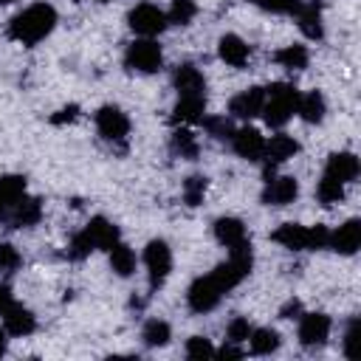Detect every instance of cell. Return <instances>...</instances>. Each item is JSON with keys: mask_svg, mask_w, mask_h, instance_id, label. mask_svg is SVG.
<instances>
[{"mask_svg": "<svg viewBox=\"0 0 361 361\" xmlns=\"http://www.w3.org/2000/svg\"><path fill=\"white\" fill-rule=\"evenodd\" d=\"M251 3H257L271 14H296L302 6V0H251Z\"/></svg>", "mask_w": 361, "mask_h": 361, "instance_id": "39", "label": "cell"}, {"mask_svg": "<svg viewBox=\"0 0 361 361\" xmlns=\"http://www.w3.org/2000/svg\"><path fill=\"white\" fill-rule=\"evenodd\" d=\"M14 228H31V226H37L39 223V217H42V200L39 197H28V195H23L6 214H3Z\"/></svg>", "mask_w": 361, "mask_h": 361, "instance_id": "12", "label": "cell"}, {"mask_svg": "<svg viewBox=\"0 0 361 361\" xmlns=\"http://www.w3.org/2000/svg\"><path fill=\"white\" fill-rule=\"evenodd\" d=\"M296 20H299V28H302V34H305L307 39H322V37H324L319 3H302L299 11H296Z\"/></svg>", "mask_w": 361, "mask_h": 361, "instance_id": "24", "label": "cell"}, {"mask_svg": "<svg viewBox=\"0 0 361 361\" xmlns=\"http://www.w3.org/2000/svg\"><path fill=\"white\" fill-rule=\"evenodd\" d=\"M223 293H226V290L217 285V279H214L212 274H206V276H197V279L189 285L186 302H189V307H192L195 313H209V310H214V307L220 305Z\"/></svg>", "mask_w": 361, "mask_h": 361, "instance_id": "5", "label": "cell"}, {"mask_svg": "<svg viewBox=\"0 0 361 361\" xmlns=\"http://www.w3.org/2000/svg\"><path fill=\"white\" fill-rule=\"evenodd\" d=\"M99 3H107V0H99Z\"/></svg>", "mask_w": 361, "mask_h": 361, "instance_id": "49", "label": "cell"}, {"mask_svg": "<svg viewBox=\"0 0 361 361\" xmlns=\"http://www.w3.org/2000/svg\"><path fill=\"white\" fill-rule=\"evenodd\" d=\"M0 316H3V330H6L8 336H17V338L31 336L34 327H37L34 313H31L28 307H23V305H14V302H11Z\"/></svg>", "mask_w": 361, "mask_h": 361, "instance_id": "13", "label": "cell"}, {"mask_svg": "<svg viewBox=\"0 0 361 361\" xmlns=\"http://www.w3.org/2000/svg\"><path fill=\"white\" fill-rule=\"evenodd\" d=\"M124 65L130 71H135V73H155L164 65V51L152 37H141V39L127 45Z\"/></svg>", "mask_w": 361, "mask_h": 361, "instance_id": "3", "label": "cell"}, {"mask_svg": "<svg viewBox=\"0 0 361 361\" xmlns=\"http://www.w3.org/2000/svg\"><path fill=\"white\" fill-rule=\"evenodd\" d=\"M203 127L217 141H231V135H234V127H231V121L226 116H206L203 118Z\"/></svg>", "mask_w": 361, "mask_h": 361, "instance_id": "33", "label": "cell"}, {"mask_svg": "<svg viewBox=\"0 0 361 361\" xmlns=\"http://www.w3.org/2000/svg\"><path fill=\"white\" fill-rule=\"evenodd\" d=\"M355 341H358V319H350L347 330H344V355L355 358Z\"/></svg>", "mask_w": 361, "mask_h": 361, "instance_id": "41", "label": "cell"}, {"mask_svg": "<svg viewBox=\"0 0 361 361\" xmlns=\"http://www.w3.org/2000/svg\"><path fill=\"white\" fill-rule=\"evenodd\" d=\"M3 214H6V209H3V203H0V217H3Z\"/></svg>", "mask_w": 361, "mask_h": 361, "instance_id": "47", "label": "cell"}, {"mask_svg": "<svg viewBox=\"0 0 361 361\" xmlns=\"http://www.w3.org/2000/svg\"><path fill=\"white\" fill-rule=\"evenodd\" d=\"M248 344H251L254 355H271L274 350H279V333L271 327H257V330H251Z\"/></svg>", "mask_w": 361, "mask_h": 361, "instance_id": "27", "label": "cell"}, {"mask_svg": "<svg viewBox=\"0 0 361 361\" xmlns=\"http://www.w3.org/2000/svg\"><path fill=\"white\" fill-rule=\"evenodd\" d=\"M299 316H302V305H299V299L285 302L282 310H279V319H299Z\"/></svg>", "mask_w": 361, "mask_h": 361, "instance_id": "43", "label": "cell"}, {"mask_svg": "<svg viewBox=\"0 0 361 361\" xmlns=\"http://www.w3.org/2000/svg\"><path fill=\"white\" fill-rule=\"evenodd\" d=\"M0 3H3V6H6V3H14V0H0Z\"/></svg>", "mask_w": 361, "mask_h": 361, "instance_id": "48", "label": "cell"}, {"mask_svg": "<svg viewBox=\"0 0 361 361\" xmlns=\"http://www.w3.org/2000/svg\"><path fill=\"white\" fill-rule=\"evenodd\" d=\"M85 231H87V237H90L93 248H102V251H110V248L121 240L118 226H116V223H110L107 217H93V220L85 226Z\"/></svg>", "mask_w": 361, "mask_h": 361, "instance_id": "18", "label": "cell"}, {"mask_svg": "<svg viewBox=\"0 0 361 361\" xmlns=\"http://www.w3.org/2000/svg\"><path fill=\"white\" fill-rule=\"evenodd\" d=\"M358 245H361V223H358L355 217H350L347 223H341V226H338L336 231H330V237H327V248H333L336 254H344V257L355 254Z\"/></svg>", "mask_w": 361, "mask_h": 361, "instance_id": "11", "label": "cell"}, {"mask_svg": "<svg viewBox=\"0 0 361 361\" xmlns=\"http://www.w3.org/2000/svg\"><path fill=\"white\" fill-rule=\"evenodd\" d=\"M110 268H113V274H118V276H130L133 271H135V251L127 245V243H116L113 248H110Z\"/></svg>", "mask_w": 361, "mask_h": 361, "instance_id": "26", "label": "cell"}, {"mask_svg": "<svg viewBox=\"0 0 361 361\" xmlns=\"http://www.w3.org/2000/svg\"><path fill=\"white\" fill-rule=\"evenodd\" d=\"M144 265H147V279H149V290H158L169 271H172V251L164 240H149L144 248Z\"/></svg>", "mask_w": 361, "mask_h": 361, "instance_id": "4", "label": "cell"}, {"mask_svg": "<svg viewBox=\"0 0 361 361\" xmlns=\"http://www.w3.org/2000/svg\"><path fill=\"white\" fill-rule=\"evenodd\" d=\"M96 130L104 141L110 144H121L127 135H130V118L124 110L113 107V104H104L96 110Z\"/></svg>", "mask_w": 361, "mask_h": 361, "instance_id": "7", "label": "cell"}, {"mask_svg": "<svg viewBox=\"0 0 361 361\" xmlns=\"http://www.w3.org/2000/svg\"><path fill=\"white\" fill-rule=\"evenodd\" d=\"M76 116H79V107L76 104H68V107H62V110H56L51 116V124H65V121H73Z\"/></svg>", "mask_w": 361, "mask_h": 361, "instance_id": "42", "label": "cell"}, {"mask_svg": "<svg viewBox=\"0 0 361 361\" xmlns=\"http://www.w3.org/2000/svg\"><path fill=\"white\" fill-rule=\"evenodd\" d=\"M8 333L6 330H0V355H6V347H8V338H6Z\"/></svg>", "mask_w": 361, "mask_h": 361, "instance_id": "46", "label": "cell"}, {"mask_svg": "<svg viewBox=\"0 0 361 361\" xmlns=\"http://www.w3.org/2000/svg\"><path fill=\"white\" fill-rule=\"evenodd\" d=\"M206 118V96H178L172 107L175 124H200Z\"/></svg>", "mask_w": 361, "mask_h": 361, "instance_id": "16", "label": "cell"}, {"mask_svg": "<svg viewBox=\"0 0 361 361\" xmlns=\"http://www.w3.org/2000/svg\"><path fill=\"white\" fill-rule=\"evenodd\" d=\"M212 228H214L217 243L226 248H237V245L248 243V231H245L243 220H237V217H217Z\"/></svg>", "mask_w": 361, "mask_h": 361, "instance_id": "19", "label": "cell"}, {"mask_svg": "<svg viewBox=\"0 0 361 361\" xmlns=\"http://www.w3.org/2000/svg\"><path fill=\"white\" fill-rule=\"evenodd\" d=\"M141 338H144L147 347H164V344H169L172 330H169V324L164 319H149L144 324V330H141Z\"/></svg>", "mask_w": 361, "mask_h": 361, "instance_id": "29", "label": "cell"}, {"mask_svg": "<svg viewBox=\"0 0 361 361\" xmlns=\"http://www.w3.org/2000/svg\"><path fill=\"white\" fill-rule=\"evenodd\" d=\"M299 195V180L293 175H279V178H268L265 189H262V203L265 206H288L293 203Z\"/></svg>", "mask_w": 361, "mask_h": 361, "instance_id": "9", "label": "cell"}, {"mask_svg": "<svg viewBox=\"0 0 361 361\" xmlns=\"http://www.w3.org/2000/svg\"><path fill=\"white\" fill-rule=\"evenodd\" d=\"M8 305H11V290H8V285H0V313H3Z\"/></svg>", "mask_w": 361, "mask_h": 361, "instance_id": "45", "label": "cell"}, {"mask_svg": "<svg viewBox=\"0 0 361 361\" xmlns=\"http://www.w3.org/2000/svg\"><path fill=\"white\" fill-rule=\"evenodd\" d=\"M274 243H279L282 248L288 251H307V226H299V223H282L274 234H271Z\"/></svg>", "mask_w": 361, "mask_h": 361, "instance_id": "23", "label": "cell"}, {"mask_svg": "<svg viewBox=\"0 0 361 361\" xmlns=\"http://www.w3.org/2000/svg\"><path fill=\"white\" fill-rule=\"evenodd\" d=\"M178 96H206V79L195 65H178L172 73Z\"/></svg>", "mask_w": 361, "mask_h": 361, "instance_id": "15", "label": "cell"}, {"mask_svg": "<svg viewBox=\"0 0 361 361\" xmlns=\"http://www.w3.org/2000/svg\"><path fill=\"white\" fill-rule=\"evenodd\" d=\"M90 251H96L93 248V243H90V237H87V231L82 228L79 234H73V240H71V245H68V257L71 259H85V257H90Z\"/></svg>", "mask_w": 361, "mask_h": 361, "instance_id": "36", "label": "cell"}, {"mask_svg": "<svg viewBox=\"0 0 361 361\" xmlns=\"http://www.w3.org/2000/svg\"><path fill=\"white\" fill-rule=\"evenodd\" d=\"M197 14V3L195 0H172L169 11H166V23L172 25H189Z\"/></svg>", "mask_w": 361, "mask_h": 361, "instance_id": "32", "label": "cell"}, {"mask_svg": "<svg viewBox=\"0 0 361 361\" xmlns=\"http://www.w3.org/2000/svg\"><path fill=\"white\" fill-rule=\"evenodd\" d=\"M206 186H209V180L203 175L186 178V183H183V200H186V206H200V200L206 195Z\"/></svg>", "mask_w": 361, "mask_h": 361, "instance_id": "34", "label": "cell"}, {"mask_svg": "<svg viewBox=\"0 0 361 361\" xmlns=\"http://www.w3.org/2000/svg\"><path fill=\"white\" fill-rule=\"evenodd\" d=\"M231 147H234V152H237L243 161H262V155H265V138H262V133L254 130V127H240V130H234Z\"/></svg>", "mask_w": 361, "mask_h": 361, "instance_id": "10", "label": "cell"}, {"mask_svg": "<svg viewBox=\"0 0 361 361\" xmlns=\"http://www.w3.org/2000/svg\"><path fill=\"white\" fill-rule=\"evenodd\" d=\"M127 23H130V28H133L138 37H155V34H161V31L169 25V23H166V14H164L155 3H138L135 8H130Z\"/></svg>", "mask_w": 361, "mask_h": 361, "instance_id": "6", "label": "cell"}, {"mask_svg": "<svg viewBox=\"0 0 361 361\" xmlns=\"http://www.w3.org/2000/svg\"><path fill=\"white\" fill-rule=\"evenodd\" d=\"M330 316L327 313H302L299 316V341L302 347L313 350V347H322L327 338H330Z\"/></svg>", "mask_w": 361, "mask_h": 361, "instance_id": "8", "label": "cell"}, {"mask_svg": "<svg viewBox=\"0 0 361 361\" xmlns=\"http://www.w3.org/2000/svg\"><path fill=\"white\" fill-rule=\"evenodd\" d=\"M169 147H172V152H175V155H180V158H189V161H195V158H197V138H195L186 127H178V130L172 133Z\"/></svg>", "mask_w": 361, "mask_h": 361, "instance_id": "30", "label": "cell"}, {"mask_svg": "<svg viewBox=\"0 0 361 361\" xmlns=\"http://www.w3.org/2000/svg\"><path fill=\"white\" fill-rule=\"evenodd\" d=\"M324 175H330V178H336L341 183H353L358 178V158L353 152H333L327 158Z\"/></svg>", "mask_w": 361, "mask_h": 361, "instance_id": "21", "label": "cell"}, {"mask_svg": "<svg viewBox=\"0 0 361 361\" xmlns=\"http://www.w3.org/2000/svg\"><path fill=\"white\" fill-rule=\"evenodd\" d=\"M296 152H299L296 138H290V135H285V133H276V135H271V141H265V155H262V161H265L268 166H276V164L293 158Z\"/></svg>", "mask_w": 361, "mask_h": 361, "instance_id": "20", "label": "cell"}, {"mask_svg": "<svg viewBox=\"0 0 361 361\" xmlns=\"http://www.w3.org/2000/svg\"><path fill=\"white\" fill-rule=\"evenodd\" d=\"M327 237H330V231H327L324 226H310V228H307V251L327 248Z\"/></svg>", "mask_w": 361, "mask_h": 361, "instance_id": "40", "label": "cell"}, {"mask_svg": "<svg viewBox=\"0 0 361 361\" xmlns=\"http://www.w3.org/2000/svg\"><path fill=\"white\" fill-rule=\"evenodd\" d=\"M296 113L302 116L305 124H319L324 121V113H327V102L319 90H307L305 96L299 93V102H296Z\"/></svg>", "mask_w": 361, "mask_h": 361, "instance_id": "22", "label": "cell"}, {"mask_svg": "<svg viewBox=\"0 0 361 361\" xmlns=\"http://www.w3.org/2000/svg\"><path fill=\"white\" fill-rule=\"evenodd\" d=\"M262 104H265V87H248L228 102V113L234 118H254L262 113Z\"/></svg>", "mask_w": 361, "mask_h": 361, "instance_id": "14", "label": "cell"}, {"mask_svg": "<svg viewBox=\"0 0 361 361\" xmlns=\"http://www.w3.org/2000/svg\"><path fill=\"white\" fill-rule=\"evenodd\" d=\"M217 54H220V59H223L226 65L243 68V65L248 62V56H251V48H248V42H245L243 37H237V34H223L220 42H217Z\"/></svg>", "mask_w": 361, "mask_h": 361, "instance_id": "17", "label": "cell"}, {"mask_svg": "<svg viewBox=\"0 0 361 361\" xmlns=\"http://www.w3.org/2000/svg\"><path fill=\"white\" fill-rule=\"evenodd\" d=\"M214 355H220V358H243V350H240L234 341H228V344H223L220 350H214Z\"/></svg>", "mask_w": 361, "mask_h": 361, "instance_id": "44", "label": "cell"}, {"mask_svg": "<svg viewBox=\"0 0 361 361\" xmlns=\"http://www.w3.org/2000/svg\"><path fill=\"white\" fill-rule=\"evenodd\" d=\"M20 251L11 243H0V276H8L20 268Z\"/></svg>", "mask_w": 361, "mask_h": 361, "instance_id": "35", "label": "cell"}, {"mask_svg": "<svg viewBox=\"0 0 361 361\" xmlns=\"http://www.w3.org/2000/svg\"><path fill=\"white\" fill-rule=\"evenodd\" d=\"M186 355L189 358H212L214 347L206 336H192V338H186Z\"/></svg>", "mask_w": 361, "mask_h": 361, "instance_id": "38", "label": "cell"}, {"mask_svg": "<svg viewBox=\"0 0 361 361\" xmlns=\"http://www.w3.org/2000/svg\"><path fill=\"white\" fill-rule=\"evenodd\" d=\"M251 324H248V319L245 316H234L231 322H228V327H226V338L228 341H234V344H243V341H248V336H251Z\"/></svg>", "mask_w": 361, "mask_h": 361, "instance_id": "37", "label": "cell"}, {"mask_svg": "<svg viewBox=\"0 0 361 361\" xmlns=\"http://www.w3.org/2000/svg\"><path fill=\"white\" fill-rule=\"evenodd\" d=\"M54 25H56V8L48 3H34L11 17L8 37L23 45H37L39 39H45L54 31Z\"/></svg>", "mask_w": 361, "mask_h": 361, "instance_id": "1", "label": "cell"}, {"mask_svg": "<svg viewBox=\"0 0 361 361\" xmlns=\"http://www.w3.org/2000/svg\"><path fill=\"white\" fill-rule=\"evenodd\" d=\"M25 195V178L23 175H3L0 178V203L8 212L20 197Z\"/></svg>", "mask_w": 361, "mask_h": 361, "instance_id": "28", "label": "cell"}, {"mask_svg": "<svg viewBox=\"0 0 361 361\" xmlns=\"http://www.w3.org/2000/svg\"><path fill=\"white\" fill-rule=\"evenodd\" d=\"M316 197H319L322 206H333V203H338L344 197V183L330 178V175H322L319 186H316Z\"/></svg>", "mask_w": 361, "mask_h": 361, "instance_id": "31", "label": "cell"}, {"mask_svg": "<svg viewBox=\"0 0 361 361\" xmlns=\"http://www.w3.org/2000/svg\"><path fill=\"white\" fill-rule=\"evenodd\" d=\"M296 102H299V90L293 85L274 82L271 87H265V104L259 116L265 118L268 127H285L296 113Z\"/></svg>", "mask_w": 361, "mask_h": 361, "instance_id": "2", "label": "cell"}, {"mask_svg": "<svg viewBox=\"0 0 361 361\" xmlns=\"http://www.w3.org/2000/svg\"><path fill=\"white\" fill-rule=\"evenodd\" d=\"M307 59H310V54L305 45H285L274 54V62L285 71H302V68H307Z\"/></svg>", "mask_w": 361, "mask_h": 361, "instance_id": "25", "label": "cell"}]
</instances>
